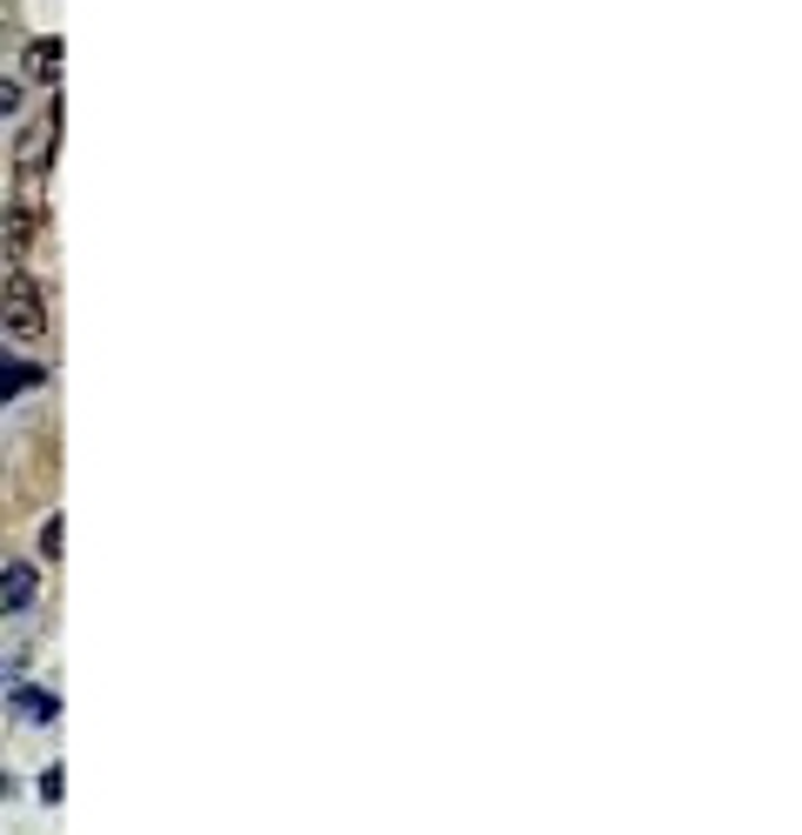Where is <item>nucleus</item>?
<instances>
[{
	"mask_svg": "<svg viewBox=\"0 0 802 835\" xmlns=\"http://www.w3.org/2000/svg\"><path fill=\"white\" fill-rule=\"evenodd\" d=\"M0 321H8L14 334H41V327H47V314H41V288H34L27 275H8V281H0Z\"/></svg>",
	"mask_w": 802,
	"mask_h": 835,
	"instance_id": "1",
	"label": "nucleus"
},
{
	"mask_svg": "<svg viewBox=\"0 0 802 835\" xmlns=\"http://www.w3.org/2000/svg\"><path fill=\"white\" fill-rule=\"evenodd\" d=\"M14 709H21V715H34V722H47V715H54V702H47V695H27V689L14 695Z\"/></svg>",
	"mask_w": 802,
	"mask_h": 835,
	"instance_id": "3",
	"label": "nucleus"
},
{
	"mask_svg": "<svg viewBox=\"0 0 802 835\" xmlns=\"http://www.w3.org/2000/svg\"><path fill=\"white\" fill-rule=\"evenodd\" d=\"M0 795H8V776H0Z\"/></svg>",
	"mask_w": 802,
	"mask_h": 835,
	"instance_id": "5",
	"label": "nucleus"
},
{
	"mask_svg": "<svg viewBox=\"0 0 802 835\" xmlns=\"http://www.w3.org/2000/svg\"><path fill=\"white\" fill-rule=\"evenodd\" d=\"M34 67L54 80V67H60V41H41V54H34Z\"/></svg>",
	"mask_w": 802,
	"mask_h": 835,
	"instance_id": "4",
	"label": "nucleus"
},
{
	"mask_svg": "<svg viewBox=\"0 0 802 835\" xmlns=\"http://www.w3.org/2000/svg\"><path fill=\"white\" fill-rule=\"evenodd\" d=\"M34 589H41V575H34V568H8V575H0V609H8V615L27 609Z\"/></svg>",
	"mask_w": 802,
	"mask_h": 835,
	"instance_id": "2",
	"label": "nucleus"
}]
</instances>
